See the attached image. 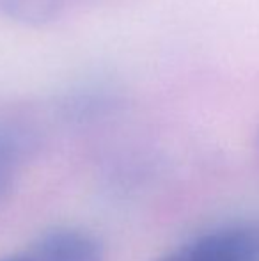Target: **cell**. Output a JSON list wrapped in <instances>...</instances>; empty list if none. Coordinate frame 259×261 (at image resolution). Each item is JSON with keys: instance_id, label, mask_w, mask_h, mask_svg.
<instances>
[{"instance_id": "cell-1", "label": "cell", "mask_w": 259, "mask_h": 261, "mask_svg": "<svg viewBox=\"0 0 259 261\" xmlns=\"http://www.w3.org/2000/svg\"><path fill=\"white\" fill-rule=\"evenodd\" d=\"M158 261H259V231L250 227L211 231Z\"/></svg>"}, {"instance_id": "cell-2", "label": "cell", "mask_w": 259, "mask_h": 261, "mask_svg": "<svg viewBox=\"0 0 259 261\" xmlns=\"http://www.w3.org/2000/svg\"><path fill=\"white\" fill-rule=\"evenodd\" d=\"M34 261H101V244L85 231L55 229L41 237L34 247Z\"/></svg>"}, {"instance_id": "cell-3", "label": "cell", "mask_w": 259, "mask_h": 261, "mask_svg": "<svg viewBox=\"0 0 259 261\" xmlns=\"http://www.w3.org/2000/svg\"><path fill=\"white\" fill-rule=\"evenodd\" d=\"M66 0H0V13L11 21L27 27H43L55 21Z\"/></svg>"}, {"instance_id": "cell-4", "label": "cell", "mask_w": 259, "mask_h": 261, "mask_svg": "<svg viewBox=\"0 0 259 261\" xmlns=\"http://www.w3.org/2000/svg\"><path fill=\"white\" fill-rule=\"evenodd\" d=\"M18 155H20V141L9 130L0 128V197L9 189L14 174Z\"/></svg>"}, {"instance_id": "cell-5", "label": "cell", "mask_w": 259, "mask_h": 261, "mask_svg": "<svg viewBox=\"0 0 259 261\" xmlns=\"http://www.w3.org/2000/svg\"><path fill=\"white\" fill-rule=\"evenodd\" d=\"M2 261H34L32 258H21V256H16V258H7V259H2Z\"/></svg>"}]
</instances>
